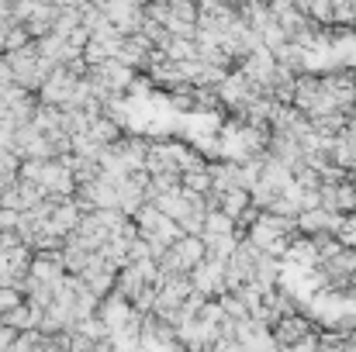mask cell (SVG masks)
I'll list each match as a JSON object with an SVG mask.
<instances>
[{
	"mask_svg": "<svg viewBox=\"0 0 356 352\" xmlns=\"http://www.w3.org/2000/svg\"><path fill=\"white\" fill-rule=\"evenodd\" d=\"M104 325H108V332L115 335V332H121V328H128L135 318H138V311L131 308V301L121 294V290H115V294H108L104 301H101V315H97Z\"/></svg>",
	"mask_w": 356,
	"mask_h": 352,
	"instance_id": "obj_1",
	"label": "cell"
},
{
	"mask_svg": "<svg viewBox=\"0 0 356 352\" xmlns=\"http://www.w3.org/2000/svg\"><path fill=\"white\" fill-rule=\"evenodd\" d=\"M24 304V297L17 294V290H7V287H0V321L10 315V311H17Z\"/></svg>",
	"mask_w": 356,
	"mask_h": 352,
	"instance_id": "obj_2",
	"label": "cell"
}]
</instances>
